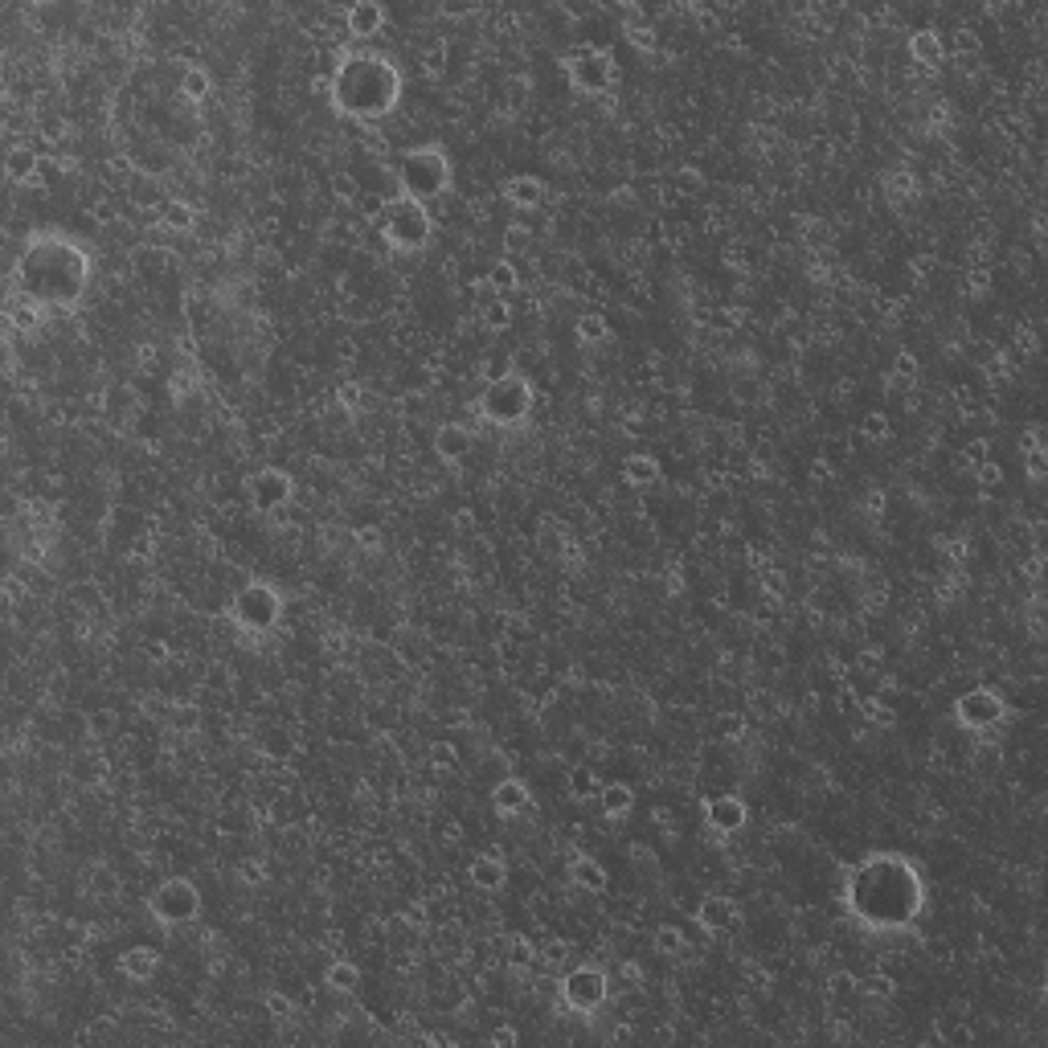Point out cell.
I'll return each mask as SVG.
<instances>
[{"instance_id":"6da1fadb","label":"cell","mask_w":1048,"mask_h":1048,"mask_svg":"<svg viewBox=\"0 0 1048 1048\" xmlns=\"http://www.w3.org/2000/svg\"><path fill=\"white\" fill-rule=\"evenodd\" d=\"M91 279H95V262L86 254V246H78L74 238L54 234V230H37L25 238L21 258H17V287L29 308L66 316L86 299Z\"/></svg>"},{"instance_id":"7a4b0ae2","label":"cell","mask_w":1048,"mask_h":1048,"mask_svg":"<svg viewBox=\"0 0 1048 1048\" xmlns=\"http://www.w3.org/2000/svg\"><path fill=\"white\" fill-rule=\"evenodd\" d=\"M402 91V66L377 50H344L328 74V107L357 123H377L393 115L402 103Z\"/></svg>"},{"instance_id":"3957f363","label":"cell","mask_w":1048,"mask_h":1048,"mask_svg":"<svg viewBox=\"0 0 1048 1048\" xmlns=\"http://www.w3.org/2000/svg\"><path fill=\"white\" fill-rule=\"evenodd\" d=\"M848 909H856V922L872 926V930H901L913 922V913L922 909V877H905L897 881V889H877V881L864 872V864L848 877Z\"/></svg>"},{"instance_id":"277c9868","label":"cell","mask_w":1048,"mask_h":1048,"mask_svg":"<svg viewBox=\"0 0 1048 1048\" xmlns=\"http://www.w3.org/2000/svg\"><path fill=\"white\" fill-rule=\"evenodd\" d=\"M533 406H537V389L516 365H508L500 377H492L484 385V393H479V402H475L479 418H484L488 426H496V430H520L524 422L533 418Z\"/></svg>"},{"instance_id":"5b68a950","label":"cell","mask_w":1048,"mask_h":1048,"mask_svg":"<svg viewBox=\"0 0 1048 1048\" xmlns=\"http://www.w3.org/2000/svg\"><path fill=\"white\" fill-rule=\"evenodd\" d=\"M455 185L451 156L439 144H414L398 156V193L410 201H434Z\"/></svg>"},{"instance_id":"8992f818","label":"cell","mask_w":1048,"mask_h":1048,"mask_svg":"<svg viewBox=\"0 0 1048 1048\" xmlns=\"http://www.w3.org/2000/svg\"><path fill=\"white\" fill-rule=\"evenodd\" d=\"M377 234L389 250H398V254H418L430 246L434 238V217L422 201H410V197H389L377 213Z\"/></svg>"},{"instance_id":"52a82bcc","label":"cell","mask_w":1048,"mask_h":1048,"mask_svg":"<svg viewBox=\"0 0 1048 1048\" xmlns=\"http://www.w3.org/2000/svg\"><path fill=\"white\" fill-rule=\"evenodd\" d=\"M148 917L160 930H185L201 917V889L189 877H164L148 901H144Z\"/></svg>"},{"instance_id":"ba28073f","label":"cell","mask_w":1048,"mask_h":1048,"mask_svg":"<svg viewBox=\"0 0 1048 1048\" xmlns=\"http://www.w3.org/2000/svg\"><path fill=\"white\" fill-rule=\"evenodd\" d=\"M561 66H565V78L574 86V95H582V99H602L619 78L615 50H606V46H582L570 58H561Z\"/></svg>"},{"instance_id":"9c48e42d","label":"cell","mask_w":1048,"mask_h":1048,"mask_svg":"<svg viewBox=\"0 0 1048 1048\" xmlns=\"http://www.w3.org/2000/svg\"><path fill=\"white\" fill-rule=\"evenodd\" d=\"M230 619L238 631H271L279 619H283V594L271 586V582H246L242 590H234L230 598Z\"/></svg>"},{"instance_id":"30bf717a","label":"cell","mask_w":1048,"mask_h":1048,"mask_svg":"<svg viewBox=\"0 0 1048 1048\" xmlns=\"http://www.w3.org/2000/svg\"><path fill=\"white\" fill-rule=\"evenodd\" d=\"M561 1003L570 1012H578V1016H594L602 1003L610 999V975L602 971V967H594V963H582V967H574V971H565L561 975Z\"/></svg>"},{"instance_id":"8fae6325","label":"cell","mask_w":1048,"mask_h":1048,"mask_svg":"<svg viewBox=\"0 0 1048 1048\" xmlns=\"http://www.w3.org/2000/svg\"><path fill=\"white\" fill-rule=\"evenodd\" d=\"M954 725L967 733H991L1008 717V701L995 688H967L963 696H954Z\"/></svg>"},{"instance_id":"7c38bea8","label":"cell","mask_w":1048,"mask_h":1048,"mask_svg":"<svg viewBox=\"0 0 1048 1048\" xmlns=\"http://www.w3.org/2000/svg\"><path fill=\"white\" fill-rule=\"evenodd\" d=\"M246 500L254 512H279L295 500V475L283 467H258L254 475H246Z\"/></svg>"},{"instance_id":"4fadbf2b","label":"cell","mask_w":1048,"mask_h":1048,"mask_svg":"<svg viewBox=\"0 0 1048 1048\" xmlns=\"http://www.w3.org/2000/svg\"><path fill=\"white\" fill-rule=\"evenodd\" d=\"M701 819H705V827H709L713 836H737L741 827L750 823V803L741 799V795H733V791L709 795V799L701 803Z\"/></svg>"},{"instance_id":"5bb4252c","label":"cell","mask_w":1048,"mask_h":1048,"mask_svg":"<svg viewBox=\"0 0 1048 1048\" xmlns=\"http://www.w3.org/2000/svg\"><path fill=\"white\" fill-rule=\"evenodd\" d=\"M692 922H696V930H701V934H709V938H721V934H729V930L737 926V905H733V897L709 893V897H701V901H696V909H692Z\"/></svg>"},{"instance_id":"9a60e30c","label":"cell","mask_w":1048,"mask_h":1048,"mask_svg":"<svg viewBox=\"0 0 1048 1048\" xmlns=\"http://www.w3.org/2000/svg\"><path fill=\"white\" fill-rule=\"evenodd\" d=\"M492 815H500V819H520L524 811H533V786L524 782V778H516V774H508V778H500L496 786H492Z\"/></svg>"},{"instance_id":"2e32d148","label":"cell","mask_w":1048,"mask_h":1048,"mask_svg":"<svg viewBox=\"0 0 1048 1048\" xmlns=\"http://www.w3.org/2000/svg\"><path fill=\"white\" fill-rule=\"evenodd\" d=\"M385 21H389V13H385V5H377V0H353V5L344 9V33L353 41L377 37L385 29Z\"/></svg>"},{"instance_id":"e0dca14e","label":"cell","mask_w":1048,"mask_h":1048,"mask_svg":"<svg viewBox=\"0 0 1048 1048\" xmlns=\"http://www.w3.org/2000/svg\"><path fill=\"white\" fill-rule=\"evenodd\" d=\"M467 881L479 889V893H500L508 885V860L492 848V852H475L471 864H467Z\"/></svg>"},{"instance_id":"ac0fdd59","label":"cell","mask_w":1048,"mask_h":1048,"mask_svg":"<svg viewBox=\"0 0 1048 1048\" xmlns=\"http://www.w3.org/2000/svg\"><path fill=\"white\" fill-rule=\"evenodd\" d=\"M471 447H475V434L463 422H443L434 430V455H439L447 467H459L471 455Z\"/></svg>"},{"instance_id":"d6986e66","label":"cell","mask_w":1048,"mask_h":1048,"mask_svg":"<svg viewBox=\"0 0 1048 1048\" xmlns=\"http://www.w3.org/2000/svg\"><path fill=\"white\" fill-rule=\"evenodd\" d=\"M500 197H504L512 209H520V213H533V209H541V205L549 201V185H545L541 177L520 172V177H508V181L500 185Z\"/></svg>"},{"instance_id":"ffe728a7","label":"cell","mask_w":1048,"mask_h":1048,"mask_svg":"<svg viewBox=\"0 0 1048 1048\" xmlns=\"http://www.w3.org/2000/svg\"><path fill=\"white\" fill-rule=\"evenodd\" d=\"M565 877H570L574 889L594 893V897H602V893L610 889V872H606V864H602L598 856H590V852H578V856L570 860V868H565Z\"/></svg>"},{"instance_id":"44dd1931","label":"cell","mask_w":1048,"mask_h":1048,"mask_svg":"<svg viewBox=\"0 0 1048 1048\" xmlns=\"http://www.w3.org/2000/svg\"><path fill=\"white\" fill-rule=\"evenodd\" d=\"M598 811H602V819H610V823H627V819L635 815V786L623 782V778L602 782V791H598Z\"/></svg>"},{"instance_id":"7402d4cb","label":"cell","mask_w":1048,"mask_h":1048,"mask_svg":"<svg viewBox=\"0 0 1048 1048\" xmlns=\"http://www.w3.org/2000/svg\"><path fill=\"white\" fill-rule=\"evenodd\" d=\"M115 971H119L123 979H131V983H152L156 971H160V950H152V946H131V950H123V954L115 958Z\"/></svg>"},{"instance_id":"603a6c76","label":"cell","mask_w":1048,"mask_h":1048,"mask_svg":"<svg viewBox=\"0 0 1048 1048\" xmlns=\"http://www.w3.org/2000/svg\"><path fill=\"white\" fill-rule=\"evenodd\" d=\"M909 58L922 66V70H938L946 62V41L938 29H917L909 33Z\"/></svg>"},{"instance_id":"cb8c5ba5","label":"cell","mask_w":1048,"mask_h":1048,"mask_svg":"<svg viewBox=\"0 0 1048 1048\" xmlns=\"http://www.w3.org/2000/svg\"><path fill=\"white\" fill-rule=\"evenodd\" d=\"M664 479V463L647 455V451H635L623 459V484L627 488H655Z\"/></svg>"},{"instance_id":"d4e9b609","label":"cell","mask_w":1048,"mask_h":1048,"mask_svg":"<svg viewBox=\"0 0 1048 1048\" xmlns=\"http://www.w3.org/2000/svg\"><path fill=\"white\" fill-rule=\"evenodd\" d=\"M324 983H328L332 995H357L361 991V967L353 958H332L324 967Z\"/></svg>"},{"instance_id":"484cf974","label":"cell","mask_w":1048,"mask_h":1048,"mask_svg":"<svg viewBox=\"0 0 1048 1048\" xmlns=\"http://www.w3.org/2000/svg\"><path fill=\"white\" fill-rule=\"evenodd\" d=\"M598 791H602V778L594 766H574L565 774V795L574 803H598Z\"/></svg>"},{"instance_id":"4316f807","label":"cell","mask_w":1048,"mask_h":1048,"mask_svg":"<svg viewBox=\"0 0 1048 1048\" xmlns=\"http://www.w3.org/2000/svg\"><path fill=\"white\" fill-rule=\"evenodd\" d=\"M37 172H41V160H37V152H33V148H13V152H9L5 177H9L13 185H25V189H33Z\"/></svg>"},{"instance_id":"83f0119b","label":"cell","mask_w":1048,"mask_h":1048,"mask_svg":"<svg viewBox=\"0 0 1048 1048\" xmlns=\"http://www.w3.org/2000/svg\"><path fill=\"white\" fill-rule=\"evenodd\" d=\"M484 287H488L496 299H508V295H516V291H520V271H516V262H512V258H500V262H492V271H488Z\"/></svg>"},{"instance_id":"f1b7e54d","label":"cell","mask_w":1048,"mask_h":1048,"mask_svg":"<svg viewBox=\"0 0 1048 1048\" xmlns=\"http://www.w3.org/2000/svg\"><path fill=\"white\" fill-rule=\"evenodd\" d=\"M181 95H185L189 103H205V99L213 95V74H209L201 62H193V66L181 70Z\"/></svg>"},{"instance_id":"f546056e","label":"cell","mask_w":1048,"mask_h":1048,"mask_svg":"<svg viewBox=\"0 0 1048 1048\" xmlns=\"http://www.w3.org/2000/svg\"><path fill=\"white\" fill-rule=\"evenodd\" d=\"M651 946H655V954H664V958H680L688 950V934L676 922H664V926L651 930Z\"/></svg>"},{"instance_id":"4dcf8cb0","label":"cell","mask_w":1048,"mask_h":1048,"mask_svg":"<svg viewBox=\"0 0 1048 1048\" xmlns=\"http://www.w3.org/2000/svg\"><path fill=\"white\" fill-rule=\"evenodd\" d=\"M197 226V213L189 201H168L164 205V230H177V234H189Z\"/></svg>"},{"instance_id":"1f68e13d","label":"cell","mask_w":1048,"mask_h":1048,"mask_svg":"<svg viewBox=\"0 0 1048 1048\" xmlns=\"http://www.w3.org/2000/svg\"><path fill=\"white\" fill-rule=\"evenodd\" d=\"M574 332H578V340H582V344H602V340L610 336V324H606V316H602V312H586V316H578Z\"/></svg>"},{"instance_id":"d6a6232c","label":"cell","mask_w":1048,"mask_h":1048,"mask_svg":"<svg viewBox=\"0 0 1048 1048\" xmlns=\"http://www.w3.org/2000/svg\"><path fill=\"white\" fill-rule=\"evenodd\" d=\"M860 434H864L868 443H889V434H893L889 414H885V410H868V414L860 418Z\"/></svg>"},{"instance_id":"836d02e7","label":"cell","mask_w":1048,"mask_h":1048,"mask_svg":"<svg viewBox=\"0 0 1048 1048\" xmlns=\"http://www.w3.org/2000/svg\"><path fill=\"white\" fill-rule=\"evenodd\" d=\"M484 324H488L492 332H508V328H512V303L492 295V303L484 308Z\"/></svg>"},{"instance_id":"e575fe53","label":"cell","mask_w":1048,"mask_h":1048,"mask_svg":"<svg viewBox=\"0 0 1048 1048\" xmlns=\"http://www.w3.org/2000/svg\"><path fill=\"white\" fill-rule=\"evenodd\" d=\"M426 758H430L434 770H455V766H459V750L451 746V741H434Z\"/></svg>"},{"instance_id":"d590c367","label":"cell","mask_w":1048,"mask_h":1048,"mask_svg":"<svg viewBox=\"0 0 1048 1048\" xmlns=\"http://www.w3.org/2000/svg\"><path fill=\"white\" fill-rule=\"evenodd\" d=\"M860 991H864L868 999H893L897 983H893L889 975H872V979H860Z\"/></svg>"},{"instance_id":"8d00e7d4","label":"cell","mask_w":1048,"mask_h":1048,"mask_svg":"<svg viewBox=\"0 0 1048 1048\" xmlns=\"http://www.w3.org/2000/svg\"><path fill=\"white\" fill-rule=\"evenodd\" d=\"M975 479H979V488H983V492H991V488L1003 484V467H999L995 459H983V463L975 467Z\"/></svg>"},{"instance_id":"74e56055","label":"cell","mask_w":1048,"mask_h":1048,"mask_svg":"<svg viewBox=\"0 0 1048 1048\" xmlns=\"http://www.w3.org/2000/svg\"><path fill=\"white\" fill-rule=\"evenodd\" d=\"M262 1003H267V1012H271L275 1020H287V1016L295 1012V1003H291L283 991H267V995H262Z\"/></svg>"},{"instance_id":"f35d334b","label":"cell","mask_w":1048,"mask_h":1048,"mask_svg":"<svg viewBox=\"0 0 1048 1048\" xmlns=\"http://www.w3.org/2000/svg\"><path fill=\"white\" fill-rule=\"evenodd\" d=\"M856 991H860L856 975H832V983H827V999H844V995H856Z\"/></svg>"},{"instance_id":"ab89813d","label":"cell","mask_w":1048,"mask_h":1048,"mask_svg":"<svg viewBox=\"0 0 1048 1048\" xmlns=\"http://www.w3.org/2000/svg\"><path fill=\"white\" fill-rule=\"evenodd\" d=\"M533 242V234H529V226H520V222H512L508 230H504V246H508V254H516V250H524Z\"/></svg>"},{"instance_id":"60d3db41","label":"cell","mask_w":1048,"mask_h":1048,"mask_svg":"<svg viewBox=\"0 0 1048 1048\" xmlns=\"http://www.w3.org/2000/svg\"><path fill=\"white\" fill-rule=\"evenodd\" d=\"M541 958L549 967H557V963H565V958H570V942L565 938H553V942H545V950H541Z\"/></svg>"},{"instance_id":"b9f144b4","label":"cell","mask_w":1048,"mask_h":1048,"mask_svg":"<svg viewBox=\"0 0 1048 1048\" xmlns=\"http://www.w3.org/2000/svg\"><path fill=\"white\" fill-rule=\"evenodd\" d=\"M533 958H537V946H533L529 938H512V963H524V967H529Z\"/></svg>"},{"instance_id":"7bdbcfd3","label":"cell","mask_w":1048,"mask_h":1048,"mask_svg":"<svg viewBox=\"0 0 1048 1048\" xmlns=\"http://www.w3.org/2000/svg\"><path fill=\"white\" fill-rule=\"evenodd\" d=\"M488 1044H492V1048H512V1044H520V1032H516V1028H492V1032H488Z\"/></svg>"},{"instance_id":"ee69618b","label":"cell","mask_w":1048,"mask_h":1048,"mask_svg":"<svg viewBox=\"0 0 1048 1048\" xmlns=\"http://www.w3.org/2000/svg\"><path fill=\"white\" fill-rule=\"evenodd\" d=\"M963 455H967V463H971V467H979L983 459H991V443H987V439H979V443H971Z\"/></svg>"},{"instance_id":"f6af8a7d","label":"cell","mask_w":1048,"mask_h":1048,"mask_svg":"<svg viewBox=\"0 0 1048 1048\" xmlns=\"http://www.w3.org/2000/svg\"><path fill=\"white\" fill-rule=\"evenodd\" d=\"M893 377H901V381H913V377H917V369H913V357H909V353H901V357H897V365H893Z\"/></svg>"},{"instance_id":"bcb514c9","label":"cell","mask_w":1048,"mask_h":1048,"mask_svg":"<svg viewBox=\"0 0 1048 1048\" xmlns=\"http://www.w3.org/2000/svg\"><path fill=\"white\" fill-rule=\"evenodd\" d=\"M676 181H680L684 189H701V172H696V168H680V177H676Z\"/></svg>"}]
</instances>
